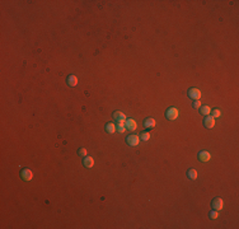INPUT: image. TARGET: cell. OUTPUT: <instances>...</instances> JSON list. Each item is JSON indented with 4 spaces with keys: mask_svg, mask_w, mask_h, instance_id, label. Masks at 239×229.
Segmentation results:
<instances>
[{
    "mask_svg": "<svg viewBox=\"0 0 239 229\" xmlns=\"http://www.w3.org/2000/svg\"><path fill=\"white\" fill-rule=\"evenodd\" d=\"M117 131H118V132H125V131H126L125 122H118V125H117Z\"/></svg>",
    "mask_w": 239,
    "mask_h": 229,
    "instance_id": "e0dca14e",
    "label": "cell"
},
{
    "mask_svg": "<svg viewBox=\"0 0 239 229\" xmlns=\"http://www.w3.org/2000/svg\"><path fill=\"white\" fill-rule=\"evenodd\" d=\"M188 97H190L191 99H200L201 98V92H200V89H197V88H191L190 90H188Z\"/></svg>",
    "mask_w": 239,
    "mask_h": 229,
    "instance_id": "277c9868",
    "label": "cell"
},
{
    "mask_svg": "<svg viewBox=\"0 0 239 229\" xmlns=\"http://www.w3.org/2000/svg\"><path fill=\"white\" fill-rule=\"evenodd\" d=\"M68 84L70 87H75L76 84H78V78H76L75 75H69L68 76Z\"/></svg>",
    "mask_w": 239,
    "mask_h": 229,
    "instance_id": "7c38bea8",
    "label": "cell"
},
{
    "mask_svg": "<svg viewBox=\"0 0 239 229\" xmlns=\"http://www.w3.org/2000/svg\"><path fill=\"white\" fill-rule=\"evenodd\" d=\"M165 117H167V120H169V121L176 120V118L178 117V110H177L176 107H171V108H168L167 112H165Z\"/></svg>",
    "mask_w": 239,
    "mask_h": 229,
    "instance_id": "6da1fadb",
    "label": "cell"
},
{
    "mask_svg": "<svg viewBox=\"0 0 239 229\" xmlns=\"http://www.w3.org/2000/svg\"><path fill=\"white\" fill-rule=\"evenodd\" d=\"M78 154L80 156H87V149L85 148H80L79 150H78Z\"/></svg>",
    "mask_w": 239,
    "mask_h": 229,
    "instance_id": "ac0fdd59",
    "label": "cell"
},
{
    "mask_svg": "<svg viewBox=\"0 0 239 229\" xmlns=\"http://www.w3.org/2000/svg\"><path fill=\"white\" fill-rule=\"evenodd\" d=\"M211 158L210 153L209 151H200L198 153V160H201V162H209Z\"/></svg>",
    "mask_w": 239,
    "mask_h": 229,
    "instance_id": "ba28073f",
    "label": "cell"
},
{
    "mask_svg": "<svg viewBox=\"0 0 239 229\" xmlns=\"http://www.w3.org/2000/svg\"><path fill=\"white\" fill-rule=\"evenodd\" d=\"M200 105H201L200 101H198V99H196V101L193 102V108H200Z\"/></svg>",
    "mask_w": 239,
    "mask_h": 229,
    "instance_id": "44dd1931",
    "label": "cell"
},
{
    "mask_svg": "<svg viewBox=\"0 0 239 229\" xmlns=\"http://www.w3.org/2000/svg\"><path fill=\"white\" fill-rule=\"evenodd\" d=\"M144 126H145V127H148V129H153V127H155V120H154L153 117H148V118H145V121H144Z\"/></svg>",
    "mask_w": 239,
    "mask_h": 229,
    "instance_id": "8fae6325",
    "label": "cell"
},
{
    "mask_svg": "<svg viewBox=\"0 0 239 229\" xmlns=\"http://www.w3.org/2000/svg\"><path fill=\"white\" fill-rule=\"evenodd\" d=\"M125 126H126L127 130H130V131H134V130H136V127H137L136 122H135V120H132V118H126Z\"/></svg>",
    "mask_w": 239,
    "mask_h": 229,
    "instance_id": "52a82bcc",
    "label": "cell"
},
{
    "mask_svg": "<svg viewBox=\"0 0 239 229\" xmlns=\"http://www.w3.org/2000/svg\"><path fill=\"white\" fill-rule=\"evenodd\" d=\"M139 141H140V137L137 135H129L126 137V143L129 144L130 147H136L139 144Z\"/></svg>",
    "mask_w": 239,
    "mask_h": 229,
    "instance_id": "7a4b0ae2",
    "label": "cell"
},
{
    "mask_svg": "<svg viewBox=\"0 0 239 229\" xmlns=\"http://www.w3.org/2000/svg\"><path fill=\"white\" fill-rule=\"evenodd\" d=\"M210 218H211V219H216V218H218V211H216V210L210 211Z\"/></svg>",
    "mask_w": 239,
    "mask_h": 229,
    "instance_id": "ffe728a7",
    "label": "cell"
},
{
    "mask_svg": "<svg viewBox=\"0 0 239 229\" xmlns=\"http://www.w3.org/2000/svg\"><path fill=\"white\" fill-rule=\"evenodd\" d=\"M211 116H213L214 118H215V117H219V116H220V111H219V110H213V112H211Z\"/></svg>",
    "mask_w": 239,
    "mask_h": 229,
    "instance_id": "d6986e66",
    "label": "cell"
},
{
    "mask_svg": "<svg viewBox=\"0 0 239 229\" xmlns=\"http://www.w3.org/2000/svg\"><path fill=\"white\" fill-rule=\"evenodd\" d=\"M21 177L24 179V181H31V179L33 178V173L31 169H28V168H24V169H22V172H21Z\"/></svg>",
    "mask_w": 239,
    "mask_h": 229,
    "instance_id": "5b68a950",
    "label": "cell"
},
{
    "mask_svg": "<svg viewBox=\"0 0 239 229\" xmlns=\"http://www.w3.org/2000/svg\"><path fill=\"white\" fill-rule=\"evenodd\" d=\"M149 139H150V132L144 131V132H141V134H140V140H142V141H148Z\"/></svg>",
    "mask_w": 239,
    "mask_h": 229,
    "instance_id": "2e32d148",
    "label": "cell"
},
{
    "mask_svg": "<svg viewBox=\"0 0 239 229\" xmlns=\"http://www.w3.org/2000/svg\"><path fill=\"white\" fill-rule=\"evenodd\" d=\"M200 112H201V114H205V116H207V114H210L211 110L209 106H202L201 108H200Z\"/></svg>",
    "mask_w": 239,
    "mask_h": 229,
    "instance_id": "9a60e30c",
    "label": "cell"
},
{
    "mask_svg": "<svg viewBox=\"0 0 239 229\" xmlns=\"http://www.w3.org/2000/svg\"><path fill=\"white\" fill-rule=\"evenodd\" d=\"M187 176H188V178L190 179H196L197 178V171L196 169H188Z\"/></svg>",
    "mask_w": 239,
    "mask_h": 229,
    "instance_id": "5bb4252c",
    "label": "cell"
},
{
    "mask_svg": "<svg viewBox=\"0 0 239 229\" xmlns=\"http://www.w3.org/2000/svg\"><path fill=\"white\" fill-rule=\"evenodd\" d=\"M106 132L108 134H113L115 131H116V125L112 124V122H108V124H106Z\"/></svg>",
    "mask_w": 239,
    "mask_h": 229,
    "instance_id": "4fadbf2b",
    "label": "cell"
},
{
    "mask_svg": "<svg viewBox=\"0 0 239 229\" xmlns=\"http://www.w3.org/2000/svg\"><path fill=\"white\" fill-rule=\"evenodd\" d=\"M211 205H213V209L216 210V211H219V210L223 209V206H224V201L221 200L220 197H215L213 202H211Z\"/></svg>",
    "mask_w": 239,
    "mask_h": 229,
    "instance_id": "3957f363",
    "label": "cell"
},
{
    "mask_svg": "<svg viewBox=\"0 0 239 229\" xmlns=\"http://www.w3.org/2000/svg\"><path fill=\"white\" fill-rule=\"evenodd\" d=\"M203 125H205V127H207V129H213L215 126V118L213 116H206L203 118Z\"/></svg>",
    "mask_w": 239,
    "mask_h": 229,
    "instance_id": "8992f818",
    "label": "cell"
},
{
    "mask_svg": "<svg viewBox=\"0 0 239 229\" xmlns=\"http://www.w3.org/2000/svg\"><path fill=\"white\" fill-rule=\"evenodd\" d=\"M113 118L117 122H125L126 121V116L122 112H120V111H116V112L113 113Z\"/></svg>",
    "mask_w": 239,
    "mask_h": 229,
    "instance_id": "30bf717a",
    "label": "cell"
},
{
    "mask_svg": "<svg viewBox=\"0 0 239 229\" xmlns=\"http://www.w3.org/2000/svg\"><path fill=\"white\" fill-rule=\"evenodd\" d=\"M83 164H84V167H87V168H92L94 166V159L92 158V156H84V159H83Z\"/></svg>",
    "mask_w": 239,
    "mask_h": 229,
    "instance_id": "9c48e42d",
    "label": "cell"
}]
</instances>
